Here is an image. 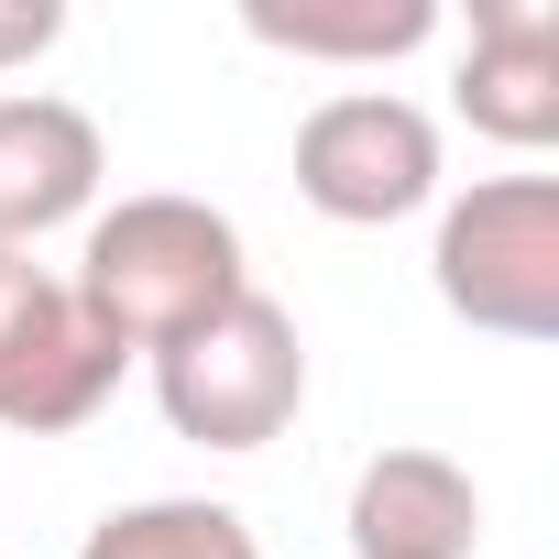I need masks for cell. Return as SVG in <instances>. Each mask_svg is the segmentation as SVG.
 Listing matches in <instances>:
<instances>
[{
    "label": "cell",
    "instance_id": "10",
    "mask_svg": "<svg viewBox=\"0 0 559 559\" xmlns=\"http://www.w3.org/2000/svg\"><path fill=\"white\" fill-rule=\"evenodd\" d=\"M78 559H263V537L219 493H143V504H110L78 537Z\"/></svg>",
    "mask_w": 559,
    "mask_h": 559
},
{
    "label": "cell",
    "instance_id": "9",
    "mask_svg": "<svg viewBox=\"0 0 559 559\" xmlns=\"http://www.w3.org/2000/svg\"><path fill=\"white\" fill-rule=\"evenodd\" d=\"M241 34L297 67H395L439 34V0H241Z\"/></svg>",
    "mask_w": 559,
    "mask_h": 559
},
{
    "label": "cell",
    "instance_id": "11",
    "mask_svg": "<svg viewBox=\"0 0 559 559\" xmlns=\"http://www.w3.org/2000/svg\"><path fill=\"white\" fill-rule=\"evenodd\" d=\"M67 45V0H0V78Z\"/></svg>",
    "mask_w": 559,
    "mask_h": 559
},
{
    "label": "cell",
    "instance_id": "6",
    "mask_svg": "<svg viewBox=\"0 0 559 559\" xmlns=\"http://www.w3.org/2000/svg\"><path fill=\"white\" fill-rule=\"evenodd\" d=\"M110 143L78 99L56 88H0V252H34L45 230L99 219Z\"/></svg>",
    "mask_w": 559,
    "mask_h": 559
},
{
    "label": "cell",
    "instance_id": "8",
    "mask_svg": "<svg viewBox=\"0 0 559 559\" xmlns=\"http://www.w3.org/2000/svg\"><path fill=\"white\" fill-rule=\"evenodd\" d=\"M341 537H352V559H483V483L450 450L395 439L352 472Z\"/></svg>",
    "mask_w": 559,
    "mask_h": 559
},
{
    "label": "cell",
    "instance_id": "5",
    "mask_svg": "<svg viewBox=\"0 0 559 559\" xmlns=\"http://www.w3.org/2000/svg\"><path fill=\"white\" fill-rule=\"evenodd\" d=\"M297 198L341 230L417 219L439 198V121L406 88H330L297 121Z\"/></svg>",
    "mask_w": 559,
    "mask_h": 559
},
{
    "label": "cell",
    "instance_id": "7",
    "mask_svg": "<svg viewBox=\"0 0 559 559\" xmlns=\"http://www.w3.org/2000/svg\"><path fill=\"white\" fill-rule=\"evenodd\" d=\"M450 110L504 154L559 143V0H472V45H461Z\"/></svg>",
    "mask_w": 559,
    "mask_h": 559
},
{
    "label": "cell",
    "instance_id": "2",
    "mask_svg": "<svg viewBox=\"0 0 559 559\" xmlns=\"http://www.w3.org/2000/svg\"><path fill=\"white\" fill-rule=\"evenodd\" d=\"M154 406L198 450H230V461L274 450L297 428V406H308V330H297V308L241 286L209 330H187V341L154 352Z\"/></svg>",
    "mask_w": 559,
    "mask_h": 559
},
{
    "label": "cell",
    "instance_id": "3",
    "mask_svg": "<svg viewBox=\"0 0 559 559\" xmlns=\"http://www.w3.org/2000/svg\"><path fill=\"white\" fill-rule=\"evenodd\" d=\"M428 286L483 341H559V176H472L439 198Z\"/></svg>",
    "mask_w": 559,
    "mask_h": 559
},
{
    "label": "cell",
    "instance_id": "1",
    "mask_svg": "<svg viewBox=\"0 0 559 559\" xmlns=\"http://www.w3.org/2000/svg\"><path fill=\"white\" fill-rule=\"evenodd\" d=\"M67 286H78L88 330H99L121 362H154L165 341L209 330V319L252 286V263H241V219H230V209H209V198H187V187H143V198H121V209L88 219Z\"/></svg>",
    "mask_w": 559,
    "mask_h": 559
},
{
    "label": "cell",
    "instance_id": "4",
    "mask_svg": "<svg viewBox=\"0 0 559 559\" xmlns=\"http://www.w3.org/2000/svg\"><path fill=\"white\" fill-rule=\"evenodd\" d=\"M110 395H121V352L88 330L78 286L34 252H0V428L78 439Z\"/></svg>",
    "mask_w": 559,
    "mask_h": 559
}]
</instances>
